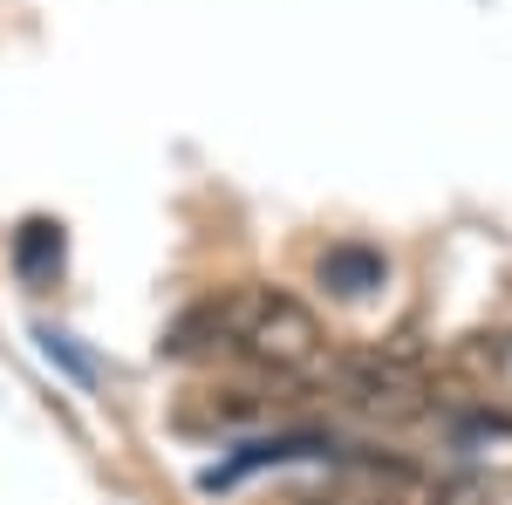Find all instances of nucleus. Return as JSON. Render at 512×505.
<instances>
[{
  "label": "nucleus",
  "instance_id": "3",
  "mask_svg": "<svg viewBox=\"0 0 512 505\" xmlns=\"http://www.w3.org/2000/svg\"><path fill=\"white\" fill-rule=\"evenodd\" d=\"M321 287H335V294H369V287H383V253L376 246H328L321 253Z\"/></svg>",
  "mask_w": 512,
  "mask_h": 505
},
{
  "label": "nucleus",
  "instance_id": "1",
  "mask_svg": "<svg viewBox=\"0 0 512 505\" xmlns=\"http://www.w3.org/2000/svg\"><path fill=\"white\" fill-rule=\"evenodd\" d=\"M164 349L171 355H226V362L260 369V376H315L321 355H328V335H321L315 308L280 294V287H226L219 301L185 314Z\"/></svg>",
  "mask_w": 512,
  "mask_h": 505
},
{
  "label": "nucleus",
  "instance_id": "4",
  "mask_svg": "<svg viewBox=\"0 0 512 505\" xmlns=\"http://www.w3.org/2000/svg\"><path fill=\"white\" fill-rule=\"evenodd\" d=\"M41 260H62V239H55V226H28V239H21V267L35 273Z\"/></svg>",
  "mask_w": 512,
  "mask_h": 505
},
{
  "label": "nucleus",
  "instance_id": "5",
  "mask_svg": "<svg viewBox=\"0 0 512 505\" xmlns=\"http://www.w3.org/2000/svg\"><path fill=\"white\" fill-rule=\"evenodd\" d=\"M335 505H437V499H417L410 485H369V492H349V499Z\"/></svg>",
  "mask_w": 512,
  "mask_h": 505
},
{
  "label": "nucleus",
  "instance_id": "2",
  "mask_svg": "<svg viewBox=\"0 0 512 505\" xmlns=\"http://www.w3.org/2000/svg\"><path fill=\"white\" fill-rule=\"evenodd\" d=\"M335 389H342V403L362 410V417H376V424H410V417H424L431 410V362L417 349H355L335 362Z\"/></svg>",
  "mask_w": 512,
  "mask_h": 505
}]
</instances>
